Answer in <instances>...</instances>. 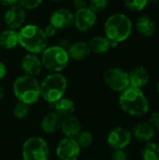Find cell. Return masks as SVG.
<instances>
[{"mask_svg":"<svg viewBox=\"0 0 159 160\" xmlns=\"http://www.w3.org/2000/svg\"><path fill=\"white\" fill-rule=\"evenodd\" d=\"M118 104L125 113L132 117H143L150 111V101L145 93L133 86L120 93Z\"/></svg>","mask_w":159,"mask_h":160,"instance_id":"obj_1","label":"cell"},{"mask_svg":"<svg viewBox=\"0 0 159 160\" xmlns=\"http://www.w3.org/2000/svg\"><path fill=\"white\" fill-rule=\"evenodd\" d=\"M19 45L28 53L41 54L48 47V38L43 28L37 24L29 23L22 26L18 31Z\"/></svg>","mask_w":159,"mask_h":160,"instance_id":"obj_2","label":"cell"},{"mask_svg":"<svg viewBox=\"0 0 159 160\" xmlns=\"http://www.w3.org/2000/svg\"><path fill=\"white\" fill-rule=\"evenodd\" d=\"M133 23L124 13H113L104 22V36L117 44L126 41L132 34Z\"/></svg>","mask_w":159,"mask_h":160,"instance_id":"obj_3","label":"cell"},{"mask_svg":"<svg viewBox=\"0 0 159 160\" xmlns=\"http://www.w3.org/2000/svg\"><path fill=\"white\" fill-rule=\"evenodd\" d=\"M40 84V97L50 104L60 100L67 90V78L60 72H52L47 75Z\"/></svg>","mask_w":159,"mask_h":160,"instance_id":"obj_4","label":"cell"},{"mask_svg":"<svg viewBox=\"0 0 159 160\" xmlns=\"http://www.w3.org/2000/svg\"><path fill=\"white\" fill-rule=\"evenodd\" d=\"M12 90L14 96L20 102L32 105L37 102L40 98V84L37 78L28 75H22L15 79Z\"/></svg>","mask_w":159,"mask_h":160,"instance_id":"obj_5","label":"cell"},{"mask_svg":"<svg viewBox=\"0 0 159 160\" xmlns=\"http://www.w3.org/2000/svg\"><path fill=\"white\" fill-rule=\"evenodd\" d=\"M41 62L43 68L51 72H61L68 63L69 56L65 47L61 45L48 46L41 53Z\"/></svg>","mask_w":159,"mask_h":160,"instance_id":"obj_6","label":"cell"},{"mask_svg":"<svg viewBox=\"0 0 159 160\" xmlns=\"http://www.w3.org/2000/svg\"><path fill=\"white\" fill-rule=\"evenodd\" d=\"M49 152L47 142L40 137L28 138L22 144L23 160H47Z\"/></svg>","mask_w":159,"mask_h":160,"instance_id":"obj_7","label":"cell"},{"mask_svg":"<svg viewBox=\"0 0 159 160\" xmlns=\"http://www.w3.org/2000/svg\"><path fill=\"white\" fill-rule=\"evenodd\" d=\"M103 81L111 90L118 93L130 86L128 72L117 67L107 68L103 73Z\"/></svg>","mask_w":159,"mask_h":160,"instance_id":"obj_8","label":"cell"},{"mask_svg":"<svg viewBox=\"0 0 159 160\" xmlns=\"http://www.w3.org/2000/svg\"><path fill=\"white\" fill-rule=\"evenodd\" d=\"M132 139L131 130L124 127H116L109 132L107 142L113 150H125L131 143Z\"/></svg>","mask_w":159,"mask_h":160,"instance_id":"obj_9","label":"cell"},{"mask_svg":"<svg viewBox=\"0 0 159 160\" xmlns=\"http://www.w3.org/2000/svg\"><path fill=\"white\" fill-rule=\"evenodd\" d=\"M97 20V13L94 12L88 7H85L76 10V12L74 13L73 24L75 25L78 31L85 33L90 31L95 26Z\"/></svg>","mask_w":159,"mask_h":160,"instance_id":"obj_10","label":"cell"},{"mask_svg":"<svg viewBox=\"0 0 159 160\" xmlns=\"http://www.w3.org/2000/svg\"><path fill=\"white\" fill-rule=\"evenodd\" d=\"M81 149L75 139L65 137L58 142L55 152L60 160H78Z\"/></svg>","mask_w":159,"mask_h":160,"instance_id":"obj_11","label":"cell"},{"mask_svg":"<svg viewBox=\"0 0 159 160\" xmlns=\"http://www.w3.org/2000/svg\"><path fill=\"white\" fill-rule=\"evenodd\" d=\"M74 13L65 8H57L52 12L49 18V23L52 25L57 31L64 30L73 24Z\"/></svg>","mask_w":159,"mask_h":160,"instance_id":"obj_12","label":"cell"},{"mask_svg":"<svg viewBox=\"0 0 159 160\" xmlns=\"http://www.w3.org/2000/svg\"><path fill=\"white\" fill-rule=\"evenodd\" d=\"M25 16V10L19 5H15L7 8L3 16V20L7 28L19 30L22 26H23Z\"/></svg>","mask_w":159,"mask_h":160,"instance_id":"obj_13","label":"cell"},{"mask_svg":"<svg viewBox=\"0 0 159 160\" xmlns=\"http://www.w3.org/2000/svg\"><path fill=\"white\" fill-rule=\"evenodd\" d=\"M131 133L137 142L146 143L153 141L157 135V130L148 121H141L133 126Z\"/></svg>","mask_w":159,"mask_h":160,"instance_id":"obj_14","label":"cell"},{"mask_svg":"<svg viewBox=\"0 0 159 160\" xmlns=\"http://www.w3.org/2000/svg\"><path fill=\"white\" fill-rule=\"evenodd\" d=\"M21 68L24 72V75L36 78L40 74L43 66L41 59L37 56V54L27 53L22 58Z\"/></svg>","mask_w":159,"mask_h":160,"instance_id":"obj_15","label":"cell"},{"mask_svg":"<svg viewBox=\"0 0 159 160\" xmlns=\"http://www.w3.org/2000/svg\"><path fill=\"white\" fill-rule=\"evenodd\" d=\"M130 86L142 89L150 81V73L143 66H137L128 72Z\"/></svg>","mask_w":159,"mask_h":160,"instance_id":"obj_16","label":"cell"},{"mask_svg":"<svg viewBox=\"0 0 159 160\" xmlns=\"http://www.w3.org/2000/svg\"><path fill=\"white\" fill-rule=\"evenodd\" d=\"M135 26L138 33L145 38L153 37L157 30V25L156 21L151 16L146 14L140 15L137 18Z\"/></svg>","mask_w":159,"mask_h":160,"instance_id":"obj_17","label":"cell"},{"mask_svg":"<svg viewBox=\"0 0 159 160\" xmlns=\"http://www.w3.org/2000/svg\"><path fill=\"white\" fill-rule=\"evenodd\" d=\"M91 52L97 54H102L108 52L111 49L116 48L117 43L111 41L105 36H95L87 42Z\"/></svg>","mask_w":159,"mask_h":160,"instance_id":"obj_18","label":"cell"},{"mask_svg":"<svg viewBox=\"0 0 159 160\" xmlns=\"http://www.w3.org/2000/svg\"><path fill=\"white\" fill-rule=\"evenodd\" d=\"M67 51L69 58L75 61H82L86 59L91 53L88 43L82 40H78L71 43L67 49Z\"/></svg>","mask_w":159,"mask_h":160,"instance_id":"obj_19","label":"cell"},{"mask_svg":"<svg viewBox=\"0 0 159 160\" xmlns=\"http://www.w3.org/2000/svg\"><path fill=\"white\" fill-rule=\"evenodd\" d=\"M60 129L66 138L75 139L77 135L81 132L82 127H81L79 119L73 115H70V116L62 118Z\"/></svg>","mask_w":159,"mask_h":160,"instance_id":"obj_20","label":"cell"},{"mask_svg":"<svg viewBox=\"0 0 159 160\" xmlns=\"http://www.w3.org/2000/svg\"><path fill=\"white\" fill-rule=\"evenodd\" d=\"M62 118L54 112L47 113L41 120V128L45 133H54L60 129Z\"/></svg>","mask_w":159,"mask_h":160,"instance_id":"obj_21","label":"cell"},{"mask_svg":"<svg viewBox=\"0 0 159 160\" xmlns=\"http://www.w3.org/2000/svg\"><path fill=\"white\" fill-rule=\"evenodd\" d=\"M19 45L18 31L13 29H5L0 33V47L5 50H12Z\"/></svg>","mask_w":159,"mask_h":160,"instance_id":"obj_22","label":"cell"},{"mask_svg":"<svg viewBox=\"0 0 159 160\" xmlns=\"http://www.w3.org/2000/svg\"><path fill=\"white\" fill-rule=\"evenodd\" d=\"M54 105V109H55V112L61 117V118H65L67 116H70L73 114V112H75V103L69 99V98H62L60 100H58Z\"/></svg>","mask_w":159,"mask_h":160,"instance_id":"obj_23","label":"cell"},{"mask_svg":"<svg viewBox=\"0 0 159 160\" xmlns=\"http://www.w3.org/2000/svg\"><path fill=\"white\" fill-rule=\"evenodd\" d=\"M141 158L142 160H159V143L153 141L144 143Z\"/></svg>","mask_w":159,"mask_h":160,"instance_id":"obj_24","label":"cell"},{"mask_svg":"<svg viewBox=\"0 0 159 160\" xmlns=\"http://www.w3.org/2000/svg\"><path fill=\"white\" fill-rule=\"evenodd\" d=\"M123 2L125 7L133 12H141L148 5V0H123Z\"/></svg>","mask_w":159,"mask_h":160,"instance_id":"obj_25","label":"cell"},{"mask_svg":"<svg viewBox=\"0 0 159 160\" xmlns=\"http://www.w3.org/2000/svg\"><path fill=\"white\" fill-rule=\"evenodd\" d=\"M75 140L81 148H87L93 143L94 136L91 132L87 130H81V132L77 135Z\"/></svg>","mask_w":159,"mask_h":160,"instance_id":"obj_26","label":"cell"},{"mask_svg":"<svg viewBox=\"0 0 159 160\" xmlns=\"http://www.w3.org/2000/svg\"><path fill=\"white\" fill-rule=\"evenodd\" d=\"M28 113H29V105L25 103L19 101L13 108V115L17 119H23L28 115Z\"/></svg>","mask_w":159,"mask_h":160,"instance_id":"obj_27","label":"cell"},{"mask_svg":"<svg viewBox=\"0 0 159 160\" xmlns=\"http://www.w3.org/2000/svg\"><path fill=\"white\" fill-rule=\"evenodd\" d=\"M109 5V0H88L87 7L91 8L94 12L103 11Z\"/></svg>","mask_w":159,"mask_h":160,"instance_id":"obj_28","label":"cell"},{"mask_svg":"<svg viewBox=\"0 0 159 160\" xmlns=\"http://www.w3.org/2000/svg\"><path fill=\"white\" fill-rule=\"evenodd\" d=\"M42 3L43 0H18V5L24 10H35Z\"/></svg>","mask_w":159,"mask_h":160,"instance_id":"obj_29","label":"cell"},{"mask_svg":"<svg viewBox=\"0 0 159 160\" xmlns=\"http://www.w3.org/2000/svg\"><path fill=\"white\" fill-rule=\"evenodd\" d=\"M148 122L154 127L157 131H159V110L155 111L151 113Z\"/></svg>","mask_w":159,"mask_h":160,"instance_id":"obj_30","label":"cell"},{"mask_svg":"<svg viewBox=\"0 0 159 160\" xmlns=\"http://www.w3.org/2000/svg\"><path fill=\"white\" fill-rule=\"evenodd\" d=\"M112 160H128L127 154L125 150H113L111 155Z\"/></svg>","mask_w":159,"mask_h":160,"instance_id":"obj_31","label":"cell"},{"mask_svg":"<svg viewBox=\"0 0 159 160\" xmlns=\"http://www.w3.org/2000/svg\"><path fill=\"white\" fill-rule=\"evenodd\" d=\"M43 31H44V34L46 35V37L48 38V39L51 38H52V37H54L56 35V33H57V30L52 25H51L50 23L47 24L43 28Z\"/></svg>","mask_w":159,"mask_h":160,"instance_id":"obj_32","label":"cell"},{"mask_svg":"<svg viewBox=\"0 0 159 160\" xmlns=\"http://www.w3.org/2000/svg\"><path fill=\"white\" fill-rule=\"evenodd\" d=\"M88 0H72V7L76 10L87 7Z\"/></svg>","mask_w":159,"mask_h":160,"instance_id":"obj_33","label":"cell"},{"mask_svg":"<svg viewBox=\"0 0 159 160\" xmlns=\"http://www.w3.org/2000/svg\"><path fill=\"white\" fill-rule=\"evenodd\" d=\"M0 4L3 7L9 8V7L18 5V0H0Z\"/></svg>","mask_w":159,"mask_h":160,"instance_id":"obj_34","label":"cell"},{"mask_svg":"<svg viewBox=\"0 0 159 160\" xmlns=\"http://www.w3.org/2000/svg\"><path fill=\"white\" fill-rule=\"evenodd\" d=\"M6 75H7V67L3 62L0 61V81L3 80Z\"/></svg>","mask_w":159,"mask_h":160,"instance_id":"obj_35","label":"cell"},{"mask_svg":"<svg viewBox=\"0 0 159 160\" xmlns=\"http://www.w3.org/2000/svg\"><path fill=\"white\" fill-rule=\"evenodd\" d=\"M4 96H5V90H4V88L0 85V100L4 98Z\"/></svg>","mask_w":159,"mask_h":160,"instance_id":"obj_36","label":"cell"},{"mask_svg":"<svg viewBox=\"0 0 159 160\" xmlns=\"http://www.w3.org/2000/svg\"><path fill=\"white\" fill-rule=\"evenodd\" d=\"M159 0H148V4H157Z\"/></svg>","mask_w":159,"mask_h":160,"instance_id":"obj_37","label":"cell"},{"mask_svg":"<svg viewBox=\"0 0 159 160\" xmlns=\"http://www.w3.org/2000/svg\"><path fill=\"white\" fill-rule=\"evenodd\" d=\"M157 95L159 96V81L158 82H157Z\"/></svg>","mask_w":159,"mask_h":160,"instance_id":"obj_38","label":"cell"},{"mask_svg":"<svg viewBox=\"0 0 159 160\" xmlns=\"http://www.w3.org/2000/svg\"><path fill=\"white\" fill-rule=\"evenodd\" d=\"M50 2H52V3H56V2H59L60 0H49Z\"/></svg>","mask_w":159,"mask_h":160,"instance_id":"obj_39","label":"cell"},{"mask_svg":"<svg viewBox=\"0 0 159 160\" xmlns=\"http://www.w3.org/2000/svg\"><path fill=\"white\" fill-rule=\"evenodd\" d=\"M22 160H23V159H22Z\"/></svg>","mask_w":159,"mask_h":160,"instance_id":"obj_40","label":"cell"}]
</instances>
